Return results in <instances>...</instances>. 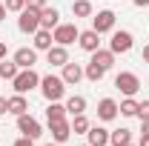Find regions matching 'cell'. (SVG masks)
Listing matches in <instances>:
<instances>
[{"label": "cell", "mask_w": 149, "mask_h": 146, "mask_svg": "<svg viewBox=\"0 0 149 146\" xmlns=\"http://www.w3.org/2000/svg\"><path fill=\"white\" fill-rule=\"evenodd\" d=\"M37 89H40V95L46 97V103H52V100H60V97L66 95V83H63L60 74H43Z\"/></svg>", "instance_id": "obj_1"}, {"label": "cell", "mask_w": 149, "mask_h": 146, "mask_svg": "<svg viewBox=\"0 0 149 146\" xmlns=\"http://www.w3.org/2000/svg\"><path fill=\"white\" fill-rule=\"evenodd\" d=\"M40 86V74L35 72V69H20L17 74H15V80H12V89L17 92V95H29L32 89H37Z\"/></svg>", "instance_id": "obj_2"}, {"label": "cell", "mask_w": 149, "mask_h": 146, "mask_svg": "<svg viewBox=\"0 0 149 146\" xmlns=\"http://www.w3.org/2000/svg\"><path fill=\"white\" fill-rule=\"evenodd\" d=\"M115 89L120 92L123 97H135L138 89H141V77L135 72H118L115 74Z\"/></svg>", "instance_id": "obj_3"}, {"label": "cell", "mask_w": 149, "mask_h": 146, "mask_svg": "<svg viewBox=\"0 0 149 146\" xmlns=\"http://www.w3.org/2000/svg\"><path fill=\"white\" fill-rule=\"evenodd\" d=\"M17 29L23 32V35H35L37 29H40V9L26 6V9L17 15Z\"/></svg>", "instance_id": "obj_4"}, {"label": "cell", "mask_w": 149, "mask_h": 146, "mask_svg": "<svg viewBox=\"0 0 149 146\" xmlns=\"http://www.w3.org/2000/svg\"><path fill=\"white\" fill-rule=\"evenodd\" d=\"M52 37H55L57 46H72V43H77V37H80V29L74 23H57L55 29H52Z\"/></svg>", "instance_id": "obj_5"}, {"label": "cell", "mask_w": 149, "mask_h": 146, "mask_svg": "<svg viewBox=\"0 0 149 146\" xmlns=\"http://www.w3.org/2000/svg\"><path fill=\"white\" fill-rule=\"evenodd\" d=\"M132 46H135V37H132L129 29H115V32H112L109 49L115 55H126V52H132Z\"/></svg>", "instance_id": "obj_6"}, {"label": "cell", "mask_w": 149, "mask_h": 146, "mask_svg": "<svg viewBox=\"0 0 149 146\" xmlns=\"http://www.w3.org/2000/svg\"><path fill=\"white\" fill-rule=\"evenodd\" d=\"M115 20H118V15L112 9H100L97 15H92V29L97 35H109V32H115Z\"/></svg>", "instance_id": "obj_7"}, {"label": "cell", "mask_w": 149, "mask_h": 146, "mask_svg": "<svg viewBox=\"0 0 149 146\" xmlns=\"http://www.w3.org/2000/svg\"><path fill=\"white\" fill-rule=\"evenodd\" d=\"M17 132L23 135V138L37 140V138L43 135V126H40V120H37V117H32V115L26 112V115H17Z\"/></svg>", "instance_id": "obj_8"}, {"label": "cell", "mask_w": 149, "mask_h": 146, "mask_svg": "<svg viewBox=\"0 0 149 146\" xmlns=\"http://www.w3.org/2000/svg\"><path fill=\"white\" fill-rule=\"evenodd\" d=\"M12 60L17 63V69H35V63H37V49H35V46H20V49H15Z\"/></svg>", "instance_id": "obj_9"}, {"label": "cell", "mask_w": 149, "mask_h": 146, "mask_svg": "<svg viewBox=\"0 0 149 146\" xmlns=\"http://www.w3.org/2000/svg\"><path fill=\"white\" fill-rule=\"evenodd\" d=\"M49 132H52V140H55V143H66V140L72 138V120H69V117L52 120V123H49Z\"/></svg>", "instance_id": "obj_10"}, {"label": "cell", "mask_w": 149, "mask_h": 146, "mask_svg": "<svg viewBox=\"0 0 149 146\" xmlns=\"http://www.w3.org/2000/svg\"><path fill=\"white\" fill-rule=\"evenodd\" d=\"M118 115H120V109H118V100H115V97H100V100H97V120L109 123Z\"/></svg>", "instance_id": "obj_11"}, {"label": "cell", "mask_w": 149, "mask_h": 146, "mask_svg": "<svg viewBox=\"0 0 149 146\" xmlns=\"http://www.w3.org/2000/svg\"><path fill=\"white\" fill-rule=\"evenodd\" d=\"M60 77H63V83H66V86H77V83L83 80V66H80V63H74V60H69V63L63 66Z\"/></svg>", "instance_id": "obj_12"}, {"label": "cell", "mask_w": 149, "mask_h": 146, "mask_svg": "<svg viewBox=\"0 0 149 146\" xmlns=\"http://www.w3.org/2000/svg\"><path fill=\"white\" fill-rule=\"evenodd\" d=\"M77 46L83 49V52H97L100 49V35L95 32V29H86V32H80V37H77Z\"/></svg>", "instance_id": "obj_13"}, {"label": "cell", "mask_w": 149, "mask_h": 146, "mask_svg": "<svg viewBox=\"0 0 149 146\" xmlns=\"http://www.w3.org/2000/svg\"><path fill=\"white\" fill-rule=\"evenodd\" d=\"M46 63H49V66H57V69H63V66L69 63V49L55 43V46L46 52Z\"/></svg>", "instance_id": "obj_14"}, {"label": "cell", "mask_w": 149, "mask_h": 146, "mask_svg": "<svg viewBox=\"0 0 149 146\" xmlns=\"http://www.w3.org/2000/svg\"><path fill=\"white\" fill-rule=\"evenodd\" d=\"M32 46H35L37 52H49L52 46H55V37L49 29H37L35 35H32Z\"/></svg>", "instance_id": "obj_15"}, {"label": "cell", "mask_w": 149, "mask_h": 146, "mask_svg": "<svg viewBox=\"0 0 149 146\" xmlns=\"http://www.w3.org/2000/svg\"><path fill=\"white\" fill-rule=\"evenodd\" d=\"M86 138H89V146H109V129L95 123V126H89Z\"/></svg>", "instance_id": "obj_16"}, {"label": "cell", "mask_w": 149, "mask_h": 146, "mask_svg": "<svg viewBox=\"0 0 149 146\" xmlns=\"http://www.w3.org/2000/svg\"><path fill=\"white\" fill-rule=\"evenodd\" d=\"M57 23H60V12H57L55 6H43L40 9V29H55Z\"/></svg>", "instance_id": "obj_17"}, {"label": "cell", "mask_w": 149, "mask_h": 146, "mask_svg": "<svg viewBox=\"0 0 149 146\" xmlns=\"http://www.w3.org/2000/svg\"><path fill=\"white\" fill-rule=\"evenodd\" d=\"M115 52H112V49H97V52H92V63H97V66H100V69H106V72H109L112 66H115Z\"/></svg>", "instance_id": "obj_18"}, {"label": "cell", "mask_w": 149, "mask_h": 146, "mask_svg": "<svg viewBox=\"0 0 149 146\" xmlns=\"http://www.w3.org/2000/svg\"><path fill=\"white\" fill-rule=\"evenodd\" d=\"M6 100H9V115H15V117L29 112V100H26V95H17V92H15V95L6 97Z\"/></svg>", "instance_id": "obj_19"}, {"label": "cell", "mask_w": 149, "mask_h": 146, "mask_svg": "<svg viewBox=\"0 0 149 146\" xmlns=\"http://www.w3.org/2000/svg\"><path fill=\"white\" fill-rule=\"evenodd\" d=\"M126 143H132V129L120 126L115 132H109V146H126Z\"/></svg>", "instance_id": "obj_20"}, {"label": "cell", "mask_w": 149, "mask_h": 146, "mask_svg": "<svg viewBox=\"0 0 149 146\" xmlns=\"http://www.w3.org/2000/svg\"><path fill=\"white\" fill-rule=\"evenodd\" d=\"M60 117H69V112H66V103H60V100H52V103L46 106V120L52 123V120H60Z\"/></svg>", "instance_id": "obj_21"}, {"label": "cell", "mask_w": 149, "mask_h": 146, "mask_svg": "<svg viewBox=\"0 0 149 146\" xmlns=\"http://www.w3.org/2000/svg\"><path fill=\"white\" fill-rule=\"evenodd\" d=\"M66 112H69V117L83 115V112H86V97H83V95H72V97L66 100Z\"/></svg>", "instance_id": "obj_22"}, {"label": "cell", "mask_w": 149, "mask_h": 146, "mask_svg": "<svg viewBox=\"0 0 149 146\" xmlns=\"http://www.w3.org/2000/svg\"><path fill=\"white\" fill-rule=\"evenodd\" d=\"M103 74H106V69H100V66L92 63V60L83 66V77H86V80H92V83H100V80H103Z\"/></svg>", "instance_id": "obj_23"}, {"label": "cell", "mask_w": 149, "mask_h": 146, "mask_svg": "<svg viewBox=\"0 0 149 146\" xmlns=\"http://www.w3.org/2000/svg\"><path fill=\"white\" fill-rule=\"evenodd\" d=\"M72 15H74V17H92L95 6L89 3V0H74V3H72Z\"/></svg>", "instance_id": "obj_24"}, {"label": "cell", "mask_w": 149, "mask_h": 146, "mask_svg": "<svg viewBox=\"0 0 149 146\" xmlns=\"http://www.w3.org/2000/svg\"><path fill=\"white\" fill-rule=\"evenodd\" d=\"M20 69H17V63L15 60H0V80H15V74H17Z\"/></svg>", "instance_id": "obj_25"}, {"label": "cell", "mask_w": 149, "mask_h": 146, "mask_svg": "<svg viewBox=\"0 0 149 146\" xmlns=\"http://www.w3.org/2000/svg\"><path fill=\"white\" fill-rule=\"evenodd\" d=\"M89 126H92V120L86 117V112L72 117V132H74V135H86V132H89Z\"/></svg>", "instance_id": "obj_26"}, {"label": "cell", "mask_w": 149, "mask_h": 146, "mask_svg": "<svg viewBox=\"0 0 149 146\" xmlns=\"http://www.w3.org/2000/svg\"><path fill=\"white\" fill-rule=\"evenodd\" d=\"M118 109H120L123 117H138V100H135V97H123V100L118 103Z\"/></svg>", "instance_id": "obj_27"}, {"label": "cell", "mask_w": 149, "mask_h": 146, "mask_svg": "<svg viewBox=\"0 0 149 146\" xmlns=\"http://www.w3.org/2000/svg\"><path fill=\"white\" fill-rule=\"evenodd\" d=\"M3 3H6V12H15V15L26 9V0H3Z\"/></svg>", "instance_id": "obj_28"}, {"label": "cell", "mask_w": 149, "mask_h": 146, "mask_svg": "<svg viewBox=\"0 0 149 146\" xmlns=\"http://www.w3.org/2000/svg\"><path fill=\"white\" fill-rule=\"evenodd\" d=\"M138 117L149 120V100H138Z\"/></svg>", "instance_id": "obj_29"}, {"label": "cell", "mask_w": 149, "mask_h": 146, "mask_svg": "<svg viewBox=\"0 0 149 146\" xmlns=\"http://www.w3.org/2000/svg\"><path fill=\"white\" fill-rule=\"evenodd\" d=\"M12 146H35V140H32V138H23V135H20V138H17V140H15Z\"/></svg>", "instance_id": "obj_30"}, {"label": "cell", "mask_w": 149, "mask_h": 146, "mask_svg": "<svg viewBox=\"0 0 149 146\" xmlns=\"http://www.w3.org/2000/svg\"><path fill=\"white\" fill-rule=\"evenodd\" d=\"M26 6H32V9H43L46 0H26Z\"/></svg>", "instance_id": "obj_31"}, {"label": "cell", "mask_w": 149, "mask_h": 146, "mask_svg": "<svg viewBox=\"0 0 149 146\" xmlns=\"http://www.w3.org/2000/svg\"><path fill=\"white\" fill-rule=\"evenodd\" d=\"M3 115H9V100H6V97H0V117H3Z\"/></svg>", "instance_id": "obj_32"}, {"label": "cell", "mask_w": 149, "mask_h": 146, "mask_svg": "<svg viewBox=\"0 0 149 146\" xmlns=\"http://www.w3.org/2000/svg\"><path fill=\"white\" fill-rule=\"evenodd\" d=\"M141 135H149V120H141Z\"/></svg>", "instance_id": "obj_33"}, {"label": "cell", "mask_w": 149, "mask_h": 146, "mask_svg": "<svg viewBox=\"0 0 149 146\" xmlns=\"http://www.w3.org/2000/svg\"><path fill=\"white\" fill-rule=\"evenodd\" d=\"M141 57H143V63H149V43L143 46V52H141Z\"/></svg>", "instance_id": "obj_34"}, {"label": "cell", "mask_w": 149, "mask_h": 146, "mask_svg": "<svg viewBox=\"0 0 149 146\" xmlns=\"http://www.w3.org/2000/svg\"><path fill=\"white\" fill-rule=\"evenodd\" d=\"M132 3H135L138 9H146V6H149V0H132Z\"/></svg>", "instance_id": "obj_35"}, {"label": "cell", "mask_w": 149, "mask_h": 146, "mask_svg": "<svg viewBox=\"0 0 149 146\" xmlns=\"http://www.w3.org/2000/svg\"><path fill=\"white\" fill-rule=\"evenodd\" d=\"M138 146H149V135H141V140H138Z\"/></svg>", "instance_id": "obj_36"}, {"label": "cell", "mask_w": 149, "mask_h": 146, "mask_svg": "<svg viewBox=\"0 0 149 146\" xmlns=\"http://www.w3.org/2000/svg\"><path fill=\"white\" fill-rule=\"evenodd\" d=\"M6 57V40H0V60Z\"/></svg>", "instance_id": "obj_37"}, {"label": "cell", "mask_w": 149, "mask_h": 146, "mask_svg": "<svg viewBox=\"0 0 149 146\" xmlns=\"http://www.w3.org/2000/svg\"><path fill=\"white\" fill-rule=\"evenodd\" d=\"M0 20H6V3L0 0Z\"/></svg>", "instance_id": "obj_38"}, {"label": "cell", "mask_w": 149, "mask_h": 146, "mask_svg": "<svg viewBox=\"0 0 149 146\" xmlns=\"http://www.w3.org/2000/svg\"><path fill=\"white\" fill-rule=\"evenodd\" d=\"M43 146H60V143H43Z\"/></svg>", "instance_id": "obj_39"}, {"label": "cell", "mask_w": 149, "mask_h": 146, "mask_svg": "<svg viewBox=\"0 0 149 146\" xmlns=\"http://www.w3.org/2000/svg\"><path fill=\"white\" fill-rule=\"evenodd\" d=\"M126 146H138V143H126Z\"/></svg>", "instance_id": "obj_40"}]
</instances>
